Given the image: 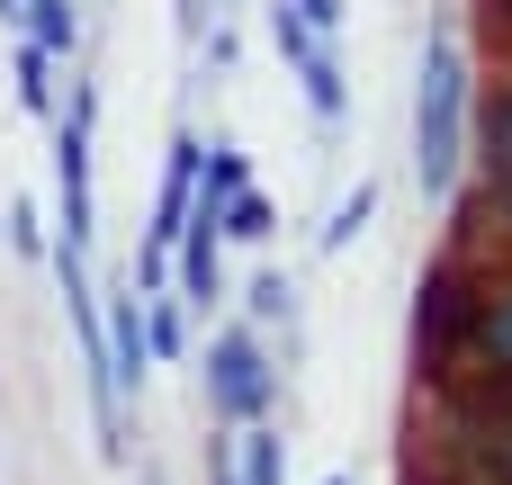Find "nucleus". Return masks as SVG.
I'll use <instances>...</instances> for the list:
<instances>
[{"instance_id":"nucleus-2","label":"nucleus","mask_w":512,"mask_h":485,"mask_svg":"<svg viewBox=\"0 0 512 485\" xmlns=\"http://www.w3.org/2000/svg\"><path fill=\"white\" fill-rule=\"evenodd\" d=\"M486 27H495V36H512V0H486Z\"/></svg>"},{"instance_id":"nucleus-1","label":"nucleus","mask_w":512,"mask_h":485,"mask_svg":"<svg viewBox=\"0 0 512 485\" xmlns=\"http://www.w3.org/2000/svg\"><path fill=\"white\" fill-rule=\"evenodd\" d=\"M468 333V288L459 279H441L432 288V360H450V342Z\"/></svg>"}]
</instances>
